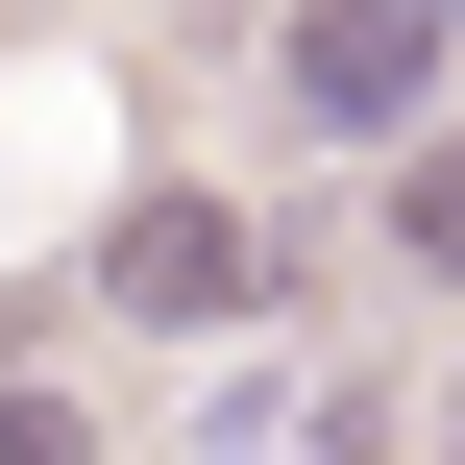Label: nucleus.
Listing matches in <instances>:
<instances>
[{
  "instance_id": "obj_1",
  "label": "nucleus",
  "mask_w": 465,
  "mask_h": 465,
  "mask_svg": "<svg viewBox=\"0 0 465 465\" xmlns=\"http://www.w3.org/2000/svg\"><path fill=\"white\" fill-rule=\"evenodd\" d=\"M98 294H123L147 343H245V319H270L294 270H270V221H245V196H196V172H147V196L98 221Z\"/></svg>"
},
{
  "instance_id": "obj_2",
  "label": "nucleus",
  "mask_w": 465,
  "mask_h": 465,
  "mask_svg": "<svg viewBox=\"0 0 465 465\" xmlns=\"http://www.w3.org/2000/svg\"><path fill=\"white\" fill-rule=\"evenodd\" d=\"M441 49H465V0H294L270 25V98L319 147H417L441 123Z\"/></svg>"
},
{
  "instance_id": "obj_3",
  "label": "nucleus",
  "mask_w": 465,
  "mask_h": 465,
  "mask_svg": "<svg viewBox=\"0 0 465 465\" xmlns=\"http://www.w3.org/2000/svg\"><path fill=\"white\" fill-rule=\"evenodd\" d=\"M392 270H465V123L392 147Z\"/></svg>"
},
{
  "instance_id": "obj_4",
  "label": "nucleus",
  "mask_w": 465,
  "mask_h": 465,
  "mask_svg": "<svg viewBox=\"0 0 465 465\" xmlns=\"http://www.w3.org/2000/svg\"><path fill=\"white\" fill-rule=\"evenodd\" d=\"M0 465H98V417H74V392H25V368H0Z\"/></svg>"
},
{
  "instance_id": "obj_5",
  "label": "nucleus",
  "mask_w": 465,
  "mask_h": 465,
  "mask_svg": "<svg viewBox=\"0 0 465 465\" xmlns=\"http://www.w3.org/2000/svg\"><path fill=\"white\" fill-rule=\"evenodd\" d=\"M441 465H465V417H441Z\"/></svg>"
}]
</instances>
